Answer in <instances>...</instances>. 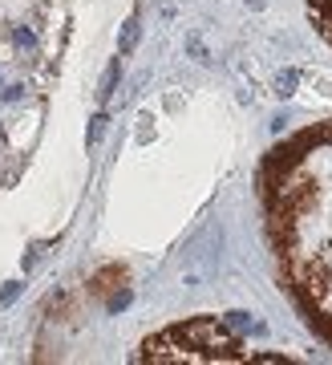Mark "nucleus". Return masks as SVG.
<instances>
[{
  "instance_id": "obj_1",
  "label": "nucleus",
  "mask_w": 332,
  "mask_h": 365,
  "mask_svg": "<svg viewBox=\"0 0 332 365\" xmlns=\"http://www.w3.org/2000/svg\"><path fill=\"white\" fill-rule=\"evenodd\" d=\"M259 195L284 284L320 341L332 345V118L264 158Z\"/></svg>"
},
{
  "instance_id": "obj_2",
  "label": "nucleus",
  "mask_w": 332,
  "mask_h": 365,
  "mask_svg": "<svg viewBox=\"0 0 332 365\" xmlns=\"http://www.w3.org/2000/svg\"><path fill=\"white\" fill-rule=\"evenodd\" d=\"M175 337L187 341V345H199V349H235L231 329L219 325V321H191V325H182Z\"/></svg>"
},
{
  "instance_id": "obj_3",
  "label": "nucleus",
  "mask_w": 332,
  "mask_h": 365,
  "mask_svg": "<svg viewBox=\"0 0 332 365\" xmlns=\"http://www.w3.org/2000/svg\"><path fill=\"white\" fill-rule=\"evenodd\" d=\"M308 16H312L320 37L332 45V0H308Z\"/></svg>"
},
{
  "instance_id": "obj_4",
  "label": "nucleus",
  "mask_w": 332,
  "mask_h": 365,
  "mask_svg": "<svg viewBox=\"0 0 332 365\" xmlns=\"http://www.w3.org/2000/svg\"><path fill=\"white\" fill-rule=\"evenodd\" d=\"M13 45H21V49H37V37H33V29H16V33H13Z\"/></svg>"
},
{
  "instance_id": "obj_5",
  "label": "nucleus",
  "mask_w": 332,
  "mask_h": 365,
  "mask_svg": "<svg viewBox=\"0 0 332 365\" xmlns=\"http://www.w3.org/2000/svg\"><path fill=\"white\" fill-rule=\"evenodd\" d=\"M16 297H21V284H4L0 288V304H13Z\"/></svg>"
},
{
  "instance_id": "obj_6",
  "label": "nucleus",
  "mask_w": 332,
  "mask_h": 365,
  "mask_svg": "<svg viewBox=\"0 0 332 365\" xmlns=\"http://www.w3.org/2000/svg\"><path fill=\"white\" fill-rule=\"evenodd\" d=\"M134 37H138V21H130V25H126V33H122V49H130Z\"/></svg>"
},
{
  "instance_id": "obj_7",
  "label": "nucleus",
  "mask_w": 332,
  "mask_h": 365,
  "mask_svg": "<svg viewBox=\"0 0 332 365\" xmlns=\"http://www.w3.org/2000/svg\"><path fill=\"white\" fill-rule=\"evenodd\" d=\"M102 122H105V118H93V126H90V146L102 138Z\"/></svg>"
}]
</instances>
